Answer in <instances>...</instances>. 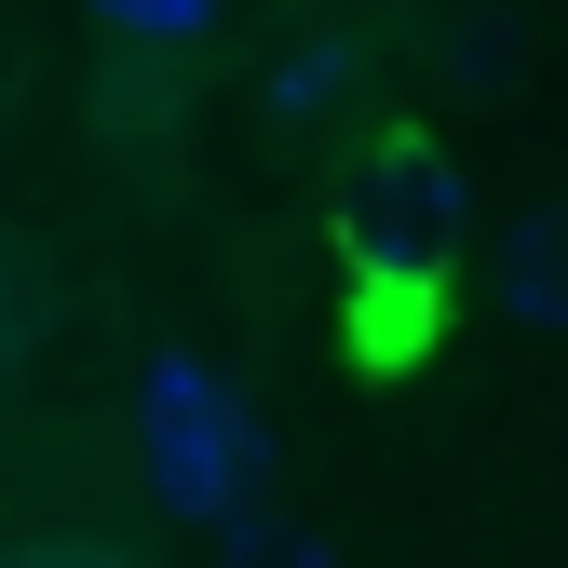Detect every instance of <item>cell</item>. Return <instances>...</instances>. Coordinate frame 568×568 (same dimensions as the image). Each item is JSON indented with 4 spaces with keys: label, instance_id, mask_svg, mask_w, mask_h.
<instances>
[{
    "label": "cell",
    "instance_id": "1",
    "mask_svg": "<svg viewBox=\"0 0 568 568\" xmlns=\"http://www.w3.org/2000/svg\"><path fill=\"white\" fill-rule=\"evenodd\" d=\"M135 447H150V501H176L190 528H231L244 515L257 434H244V406H231V379L203 366V352H163V366L135 379Z\"/></svg>",
    "mask_w": 568,
    "mask_h": 568
},
{
    "label": "cell",
    "instance_id": "2",
    "mask_svg": "<svg viewBox=\"0 0 568 568\" xmlns=\"http://www.w3.org/2000/svg\"><path fill=\"white\" fill-rule=\"evenodd\" d=\"M460 231H474V190H460V163L434 150V135H379V150L352 163V203H338V244H352V271L447 284Z\"/></svg>",
    "mask_w": 568,
    "mask_h": 568
},
{
    "label": "cell",
    "instance_id": "3",
    "mask_svg": "<svg viewBox=\"0 0 568 568\" xmlns=\"http://www.w3.org/2000/svg\"><path fill=\"white\" fill-rule=\"evenodd\" d=\"M501 312H515L528 338L568 325V203H528V217L501 231Z\"/></svg>",
    "mask_w": 568,
    "mask_h": 568
},
{
    "label": "cell",
    "instance_id": "4",
    "mask_svg": "<svg viewBox=\"0 0 568 568\" xmlns=\"http://www.w3.org/2000/svg\"><path fill=\"white\" fill-rule=\"evenodd\" d=\"M434 68H447V95L501 109V95H515V68H528V28H515V14H460V28L434 41Z\"/></svg>",
    "mask_w": 568,
    "mask_h": 568
},
{
    "label": "cell",
    "instance_id": "5",
    "mask_svg": "<svg viewBox=\"0 0 568 568\" xmlns=\"http://www.w3.org/2000/svg\"><path fill=\"white\" fill-rule=\"evenodd\" d=\"M352 68H366L352 41H298V54L271 68V122H325V109L352 95Z\"/></svg>",
    "mask_w": 568,
    "mask_h": 568
},
{
    "label": "cell",
    "instance_id": "6",
    "mask_svg": "<svg viewBox=\"0 0 568 568\" xmlns=\"http://www.w3.org/2000/svg\"><path fill=\"white\" fill-rule=\"evenodd\" d=\"M217 568H338V541L298 528V515H231L217 528Z\"/></svg>",
    "mask_w": 568,
    "mask_h": 568
},
{
    "label": "cell",
    "instance_id": "7",
    "mask_svg": "<svg viewBox=\"0 0 568 568\" xmlns=\"http://www.w3.org/2000/svg\"><path fill=\"white\" fill-rule=\"evenodd\" d=\"M419 338H434V284H406V271H366V366H406Z\"/></svg>",
    "mask_w": 568,
    "mask_h": 568
},
{
    "label": "cell",
    "instance_id": "8",
    "mask_svg": "<svg viewBox=\"0 0 568 568\" xmlns=\"http://www.w3.org/2000/svg\"><path fill=\"white\" fill-rule=\"evenodd\" d=\"M95 14H109L122 41H203V28H217V0H95Z\"/></svg>",
    "mask_w": 568,
    "mask_h": 568
}]
</instances>
